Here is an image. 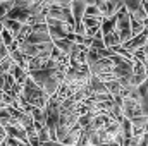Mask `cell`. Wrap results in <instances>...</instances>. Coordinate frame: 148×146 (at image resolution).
Here are the masks:
<instances>
[{
    "label": "cell",
    "mask_w": 148,
    "mask_h": 146,
    "mask_svg": "<svg viewBox=\"0 0 148 146\" xmlns=\"http://www.w3.org/2000/svg\"><path fill=\"white\" fill-rule=\"evenodd\" d=\"M69 67H50V69H41V71H33L28 72L29 77L36 83L38 86L52 98L57 95L59 88L64 83V77Z\"/></svg>",
    "instance_id": "1"
},
{
    "label": "cell",
    "mask_w": 148,
    "mask_h": 146,
    "mask_svg": "<svg viewBox=\"0 0 148 146\" xmlns=\"http://www.w3.org/2000/svg\"><path fill=\"white\" fill-rule=\"evenodd\" d=\"M60 108H62V100H59L57 96H52L45 107L47 129H48L52 141H57V127H59V120H60Z\"/></svg>",
    "instance_id": "3"
},
{
    "label": "cell",
    "mask_w": 148,
    "mask_h": 146,
    "mask_svg": "<svg viewBox=\"0 0 148 146\" xmlns=\"http://www.w3.org/2000/svg\"><path fill=\"white\" fill-rule=\"evenodd\" d=\"M81 136H83V129H81L79 126H76L74 129H71V131L66 134V138L60 139L59 143H62L64 146H77L79 141H81Z\"/></svg>",
    "instance_id": "12"
},
{
    "label": "cell",
    "mask_w": 148,
    "mask_h": 146,
    "mask_svg": "<svg viewBox=\"0 0 148 146\" xmlns=\"http://www.w3.org/2000/svg\"><path fill=\"white\" fill-rule=\"evenodd\" d=\"M0 45H2V36H0Z\"/></svg>",
    "instance_id": "21"
},
{
    "label": "cell",
    "mask_w": 148,
    "mask_h": 146,
    "mask_svg": "<svg viewBox=\"0 0 148 146\" xmlns=\"http://www.w3.org/2000/svg\"><path fill=\"white\" fill-rule=\"evenodd\" d=\"M47 26H48V33L52 41H59V40H66L74 33V26H69L66 23H59V21H52L47 19Z\"/></svg>",
    "instance_id": "6"
},
{
    "label": "cell",
    "mask_w": 148,
    "mask_h": 146,
    "mask_svg": "<svg viewBox=\"0 0 148 146\" xmlns=\"http://www.w3.org/2000/svg\"><path fill=\"white\" fill-rule=\"evenodd\" d=\"M147 46H148V45H147Z\"/></svg>",
    "instance_id": "22"
},
{
    "label": "cell",
    "mask_w": 148,
    "mask_h": 146,
    "mask_svg": "<svg viewBox=\"0 0 148 146\" xmlns=\"http://www.w3.org/2000/svg\"><path fill=\"white\" fill-rule=\"evenodd\" d=\"M0 138H7V132H5V129L0 126Z\"/></svg>",
    "instance_id": "20"
},
{
    "label": "cell",
    "mask_w": 148,
    "mask_h": 146,
    "mask_svg": "<svg viewBox=\"0 0 148 146\" xmlns=\"http://www.w3.org/2000/svg\"><path fill=\"white\" fill-rule=\"evenodd\" d=\"M0 23H2L3 29H5V31H9V33L12 35L14 41H16V38H17V35H19V31H21V29H23V26H24V24H19L17 21H12V19H3V21H0Z\"/></svg>",
    "instance_id": "14"
},
{
    "label": "cell",
    "mask_w": 148,
    "mask_h": 146,
    "mask_svg": "<svg viewBox=\"0 0 148 146\" xmlns=\"http://www.w3.org/2000/svg\"><path fill=\"white\" fill-rule=\"evenodd\" d=\"M147 45H148V29H145L141 35L131 38L127 43H124L122 48L127 50V52H131V53H134V52H138V50H143Z\"/></svg>",
    "instance_id": "10"
},
{
    "label": "cell",
    "mask_w": 148,
    "mask_h": 146,
    "mask_svg": "<svg viewBox=\"0 0 148 146\" xmlns=\"http://www.w3.org/2000/svg\"><path fill=\"white\" fill-rule=\"evenodd\" d=\"M16 0H7V2H0V21H3L7 17V14L12 10Z\"/></svg>",
    "instance_id": "18"
},
{
    "label": "cell",
    "mask_w": 148,
    "mask_h": 146,
    "mask_svg": "<svg viewBox=\"0 0 148 146\" xmlns=\"http://www.w3.org/2000/svg\"><path fill=\"white\" fill-rule=\"evenodd\" d=\"M88 86H90V89H91V95H109L105 83H103V81H100L98 77H93V76H91V79H90Z\"/></svg>",
    "instance_id": "13"
},
{
    "label": "cell",
    "mask_w": 148,
    "mask_h": 146,
    "mask_svg": "<svg viewBox=\"0 0 148 146\" xmlns=\"http://www.w3.org/2000/svg\"><path fill=\"white\" fill-rule=\"evenodd\" d=\"M40 146H64V145L59 143V141H48V143H41Z\"/></svg>",
    "instance_id": "19"
},
{
    "label": "cell",
    "mask_w": 148,
    "mask_h": 146,
    "mask_svg": "<svg viewBox=\"0 0 148 146\" xmlns=\"http://www.w3.org/2000/svg\"><path fill=\"white\" fill-rule=\"evenodd\" d=\"M121 132H122V138H124V141H127V139H131L134 134H133V124H131V120H127V119H122L121 122Z\"/></svg>",
    "instance_id": "17"
},
{
    "label": "cell",
    "mask_w": 148,
    "mask_h": 146,
    "mask_svg": "<svg viewBox=\"0 0 148 146\" xmlns=\"http://www.w3.org/2000/svg\"><path fill=\"white\" fill-rule=\"evenodd\" d=\"M117 26H115V31H117V35L121 38V43L124 45V43H127L131 38H133V33H131V16H129V12L126 10V7L124 9H121L119 12H117Z\"/></svg>",
    "instance_id": "5"
},
{
    "label": "cell",
    "mask_w": 148,
    "mask_h": 146,
    "mask_svg": "<svg viewBox=\"0 0 148 146\" xmlns=\"http://www.w3.org/2000/svg\"><path fill=\"white\" fill-rule=\"evenodd\" d=\"M115 26H117V17L114 16V17H109V19H103V21H102L100 31H102L103 36H107V35H110V33L115 31Z\"/></svg>",
    "instance_id": "16"
},
{
    "label": "cell",
    "mask_w": 148,
    "mask_h": 146,
    "mask_svg": "<svg viewBox=\"0 0 148 146\" xmlns=\"http://www.w3.org/2000/svg\"><path fill=\"white\" fill-rule=\"evenodd\" d=\"M124 7H126V10L129 12V16L133 19L143 23V26H145V21H148V16H147V12H145L143 2H140V0H126Z\"/></svg>",
    "instance_id": "9"
},
{
    "label": "cell",
    "mask_w": 148,
    "mask_h": 146,
    "mask_svg": "<svg viewBox=\"0 0 148 146\" xmlns=\"http://www.w3.org/2000/svg\"><path fill=\"white\" fill-rule=\"evenodd\" d=\"M97 7H98L102 17L109 19V17L117 16V12L121 9H124V2H121V0H97Z\"/></svg>",
    "instance_id": "8"
},
{
    "label": "cell",
    "mask_w": 148,
    "mask_h": 146,
    "mask_svg": "<svg viewBox=\"0 0 148 146\" xmlns=\"http://www.w3.org/2000/svg\"><path fill=\"white\" fill-rule=\"evenodd\" d=\"M36 2L33 0H16L12 10L7 14L5 19H12V21H17L19 24H28L29 17H31V12L35 9Z\"/></svg>",
    "instance_id": "4"
},
{
    "label": "cell",
    "mask_w": 148,
    "mask_h": 146,
    "mask_svg": "<svg viewBox=\"0 0 148 146\" xmlns=\"http://www.w3.org/2000/svg\"><path fill=\"white\" fill-rule=\"evenodd\" d=\"M5 132H7V138L17 139V141H21V143H24V145H28V143H29L28 132H26L21 126H17V124H12V126L5 127Z\"/></svg>",
    "instance_id": "11"
},
{
    "label": "cell",
    "mask_w": 148,
    "mask_h": 146,
    "mask_svg": "<svg viewBox=\"0 0 148 146\" xmlns=\"http://www.w3.org/2000/svg\"><path fill=\"white\" fill-rule=\"evenodd\" d=\"M53 45H55L60 52H64L67 57L73 53L74 50H76V46H77V43L73 41V40H69V38H66V40H59V41H53Z\"/></svg>",
    "instance_id": "15"
},
{
    "label": "cell",
    "mask_w": 148,
    "mask_h": 146,
    "mask_svg": "<svg viewBox=\"0 0 148 146\" xmlns=\"http://www.w3.org/2000/svg\"><path fill=\"white\" fill-rule=\"evenodd\" d=\"M26 43H31V45H43V43H52V38L48 33V26L47 23L45 24H36V26H31V33L29 36L24 40ZM23 43V41H21Z\"/></svg>",
    "instance_id": "7"
},
{
    "label": "cell",
    "mask_w": 148,
    "mask_h": 146,
    "mask_svg": "<svg viewBox=\"0 0 148 146\" xmlns=\"http://www.w3.org/2000/svg\"><path fill=\"white\" fill-rule=\"evenodd\" d=\"M50 96L38 86L36 83L28 77V81L24 83V88H23V96H21V102L35 107V108H45L47 103H48Z\"/></svg>",
    "instance_id": "2"
}]
</instances>
